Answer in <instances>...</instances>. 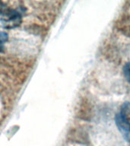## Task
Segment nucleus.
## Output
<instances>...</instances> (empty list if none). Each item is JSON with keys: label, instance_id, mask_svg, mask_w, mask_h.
<instances>
[{"label": "nucleus", "instance_id": "1", "mask_svg": "<svg viewBox=\"0 0 130 146\" xmlns=\"http://www.w3.org/2000/svg\"><path fill=\"white\" fill-rule=\"evenodd\" d=\"M123 75L126 81L130 84V62H126L123 66Z\"/></svg>", "mask_w": 130, "mask_h": 146}, {"label": "nucleus", "instance_id": "2", "mask_svg": "<svg viewBox=\"0 0 130 146\" xmlns=\"http://www.w3.org/2000/svg\"><path fill=\"white\" fill-rule=\"evenodd\" d=\"M7 40H8V34L4 32L1 33L0 34V43H5V41H7Z\"/></svg>", "mask_w": 130, "mask_h": 146}]
</instances>
